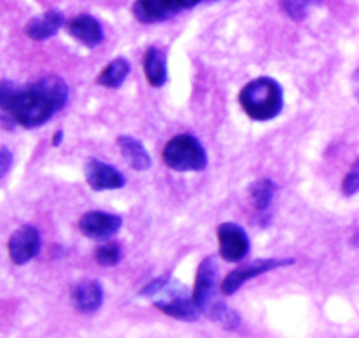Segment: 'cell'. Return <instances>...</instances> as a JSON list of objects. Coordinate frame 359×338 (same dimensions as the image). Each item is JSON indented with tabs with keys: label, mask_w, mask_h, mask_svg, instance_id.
Instances as JSON below:
<instances>
[{
	"label": "cell",
	"mask_w": 359,
	"mask_h": 338,
	"mask_svg": "<svg viewBox=\"0 0 359 338\" xmlns=\"http://www.w3.org/2000/svg\"><path fill=\"white\" fill-rule=\"evenodd\" d=\"M69 100V86L58 76H48L25 88L4 81L0 86L2 123L7 130L14 125L37 128L62 111Z\"/></svg>",
	"instance_id": "6da1fadb"
},
{
	"label": "cell",
	"mask_w": 359,
	"mask_h": 338,
	"mask_svg": "<svg viewBox=\"0 0 359 338\" xmlns=\"http://www.w3.org/2000/svg\"><path fill=\"white\" fill-rule=\"evenodd\" d=\"M238 104L255 121H270L277 118L284 107L283 88L272 77H258L242 88Z\"/></svg>",
	"instance_id": "7a4b0ae2"
},
{
	"label": "cell",
	"mask_w": 359,
	"mask_h": 338,
	"mask_svg": "<svg viewBox=\"0 0 359 338\" xmlns=\"http://www.w3.org/2000/svg\"><path fill=\"white\" fill-rule=\"evenodd\" d=\"M165 165L175 172H198L207 167V153L198 139L189 133L175 135L165 144L161 153Z\"/></svg>",
	"instance_id": "3957f363"
},
{
	"label": "cell",
	"mask_w": 359,
	"mask_h": 338,
	"mask_svg": "<svg viewBox=\"0 0 359 338\" xmlns=\"http://www.w3.org/2000/svg\"><path fill=\"white\" fill-rule=\"evenodd\" d=\"M294 259L293 258H284V259H276V258H270V259H256V262L248 263L244 266H238V269L231 270L224 280L221 283V293L224 297H230L233 295L238 288L244 286L248 280L255 279V277L263 276V273L270 272V270H276V269H283V266H290L293 265Z\"/></svg>",
	"instance_id": "277c9868"
},
{
	"label": "cell",
	"mask_w": 359,
	"mask_h": 338,
	"mask_svg": "<svg viewBox=\"0 0 359 338\" xmlns=\"http://www.w3.org/2000/svg\"><path fill=\"white\" fill-rule=\"evenodd\" d=\"M41 249V234L37 228L23 224L18 228L7 241V252L14 265H25L39 255Z\"/></svg>",
	"instance_id": "5b68a950"
},
{
	"label": "cell",
	"mask_w": 359,
	"mask_h": 338,
	"mask_svg": "<svg viewBox=\"0 0 359 338\" xmlns=\"http://www.w3.org/2000/svg\"><path fill=\"white\" fill-rule=\"evenodd\" d=\"M219 256L228 263H238L248 256L249 237L238 224L223 223L217 228Z\"/></svg>",
	"instance_id": "8992f818"
},
{
	"label": "cell",
	"mask_w": 359,
	"mask_h": 338,
	"mask_svg": "<svg viewBox=\"0 0 359 338\" xmlns=\"http://www.w3.org/2000/svg\"><path fill=\"white\" fill-rule=\"evenodd\" d=\"M217 263L214 256H207L200 262L198 270L195 277V288H193V302L200 312L207 307L212 300H216V288H217Z\"/></svg>",
	"instance_id": "52a82bcc"
},
{
	"label": "cell",
	"mask_w": 359,
	"mask_h": 338,
	"mask_svg": "<svg viewBox=\"0 0 359 338\" xmlns=\"http://www.w3.org/2000/svg\"><path fill=\"white\" fill-rule=\"evenodd\" d=\"M123 219L118 214L100 212V210H91L86 212L79 219V231L88 238L93 241H107V238L114 237L121 228Z\"/></svg>",
	"instance_id": "ba28073f"
},
{
	"label": "cell",
	"mask_w": 359,
	"mask_h": 338,
	"mask_svg": "<svg viewBox=\"0 0 359 338\" xmlns=\"http://www.w3.org/2000/svg\"><path fill=\"white\" fill-rule=\"evenodd\" d=\"M86 182L93 191H105V189H121L126 184V179L118 168L104 163L97 158H90L84 167Z\"/></svg>",
	"instance_id": "9c48e42d"
},
{
	"label": "cell",
	"mask_w": 359,
	"mask_h": 338,
	"mask_svg": "<svg viewBox=\"0 0 359 338\" xmlns=\"http://www.w3.org/2000/svg\"><path fill=\"white\" fill-rule=\"evenodd\" d=\"M154 307L163 312V314L170 316V318L186 323L196 321L200 316V309L193 302V297H186L184 290L181 291L179 288L174 286V280L170 283V297L163 298V300H156Z\"/></svg>",
	"instance_id": "30bf717a"
},
{
	"label": "cell",
	"mask_w": 359,
	"mask_h": 338,
	"mask_svg": "<svg viewBox=\"0 0 359 338\" xmlns=\"http://www.w3.org/2000/svg\"><path fill=\"white\" fill-rule=\"evenodd\" d=\"M181 9L175 0H135L132 13L140 23H161L177 14Z\"/></svg>",
	"instance_id": "8fae6325"
},
{
	"label": "cell",
	"mask_w": 359,
	"mask_h": 338,
	"mask_svg": "<svg viewBox=\"0 0 359 338\" xmlns=\"http://www.w3.org/2000/svg\"><path fill=\"white\" fill-rule=\"evenodd\" d=\"M67 32L86 48H97L104 41L102 25L90 14H79L67 23Z\"/></svg>",
	"instance_id": "7c38bea8"
},
{
	"label": "cell",
	"mask_w": 359,
	"mask_h": 338,
	"mask_svg": "<svg viewBox=\"0 0 359 338\" xmlns=\"http://www.w3.org/2000/svg\"><path fill=\"white\" fill-rule=\"evenodd\" d=\"M74 307L83 314H93L104 304V290L100 283L93 279L81 280L72 291Z\"/></svg>",
	"instance_id": "4fadbf2b"
},
{
	"label": "cell",
	"mask_w": 359,
	"mask_h": 338,
	"mask_svg": "<svg viewBox=\"0 0 359 338\" xmlns=\"http://www.w3.org/2000/svg\"><path fill=\"white\" fill-rule=\"evenodd\" d=\"M63 25V14L60 11H46L41 16H35L25 25V34L32 41H46L51 39L53 35L58 34V30Z\"/></svg>",
	"instance_id": "5bb4252c"
},
{
	"label": "cell",
	"mask_w": 359,
	"mask_h": 338,
	"mask_svg": "<svg viewBox=\"0 0 359 338\" xmlns=\"http://www.w3.org/2000/svg\"><path fill=\"white\" fill-rule=\"evenodd\" d=\"M118 147L133 170L144 172L151 167L149 153H147L146 147H144L142 144H140V140H137L135 137L119 135Z\"/></svg>",
	"instance_id": "9a60e30c"
},
{
	"label": "cell",
	"mask_w": 359,
	"mask_h": 338,
	"mask_svg": "<svg viewBox=\"0 0 359 338\" xmlns=\"http://www.w3.org/2000/svg\"><path fill=\"white\" fill-rule=\"evenodd\" d=\"M144 74L151 86L154 88H160L167 83V56L161 49L154 46L147 48L144 55Z\"/></svg>",
	"instance_id": "2e32d148"
},
{
	"label": "cell",
	"mask_w": 359,
	"mask_h": 338,
	"mask_svg": "<svg viewBox=\"0 0 359 338\" xmlns=\"http://www.w3.org/2000/svg\"><path fill=\"white\" fill-rule=\"evenodd\" d=\"M130 74V63L126 58L119 56V58L112 60L104 67L100 76L97 77V83L105 88H119Z\"/></svg>",
	"instance_id": "e0dca14e"
},
{
	"label": "cell",
	"mask_w": 359,
	"mask_h": 338,
	"mask_svg": "<svg viewBox=\"0 0 359 338\" xmlns=\"http://www.w3.org/2000/svg\"><path fill=\"white\" fill-rule=\"evenodd\" d=\"M202 314L207 316L209 319H212V321L219 323V325L226 330H235L241 325V316L235 311H231V309L228 307V305H224L223 302L217 300V298L210 302V304L203 309Z\"/></svg>",
	"instance_id": "ac0fdd59"
},
{
	"label": "cell",
	"mask_w": 359,
	"mask_h": 338,
	"mask_svg": "<svg viewBox=\"0 0 359 338\" xmlns=\"http://www.w3.org/2000/svg\"><path fill=\"white\" fill-rule=\"evenodd\" d=\"M276 184L270 179H259L249 186V195H251V200L258 212H265L269 209L273 195H276Z\"/></svg>",
	"instance_id": "d6986e66"
},
{
	"label": "cell",
	"mask_w": 359,
	"mask_h": 338,
	"mask_svg": "<svg viewBox=\"0 0 359 338\" xmlns=\"http://www.w3.org/2000/svg\"><path fill=\"white\" fill-rule=\"evenodd\" d=\"M95 262L102 266H116L121 262V248L116 242H107L95 251Z\"/></svg>",
	"instance_id": "ffe728a7"
},
{
	"label": "cell",
	"mask_w": 359,
	"mask_h": 338,
	"mask_svg": "<svg viewBox=\"0 0 359 338\" xmlns=\"http://www.w3.org/2000/svg\"><path fill=\"white\" fill-rule=\"evenodd\" d=\"M319 0H280V9L291 18V20H304L312 6H318Z\"/></svg>",
	"instance_id": "44dd1931"
},
{
	"label": "cell",
	"mask_w": 359,
	"mask_h": 338,
	"mask_svg": "<svg viewBox=\"0 0 359 338\" xmlns=\"http://www.w3.org/2000/svg\"><path fill=\"white\" fill-rule=\"evenodd\" d=\"M342 193L346 196H353L359 193V160L354 161L353 168H351V172L344 179Z\"/></svg>",
	"instance_id": "7402d4cb"
},
{
	"label": "cell",
	"mask_w": 359,
	"mask_h": 338,
	"mask_svg": "<svg viewBox=\"0 0 359 338\" xmlns=\"http://www.w3.org/2000/svg\"><path fill=\"white\" fill-rule=\"evenodd\" d=\"M0 161H2V165H0V177H6V174L11 168V163H13V154H11V151L6 146L0 147Z\"/></svg>",
	"instance_id": "603a6c76"
},
{
	"label": "cell",
	"mask_w": 359,
	"mask_h": 338,
	"mask_svg": "<svg viewBox=\"0 0 359 338\" xmlns=\"http://www.w3.org/2000/svg\"><path fill=\"white\" fill-rule=\"evenodd\" d=\"M175 2L179 4L181 9H191V7H195L196 4H200L202 0H175Z\"/></svg>",
	"instance_id": "cb8c5ba5"
},
{
	"label": "cell",
	"mask_w": 359,
	"mask_h": 338,
	"mask_svg": "<svg viewBox=\"0 0 359 338\" xmlns=\"http://www.w3.org/2000/svg\"><path fill=\"white\" fill-rule=\"evenodd\" d=\"M353 86H354V93H356L358 100H359V69L354 72V77H353Z\"/></svg>",
	"instance_id": "d4e9b609"
},
{
	"label": "cell",
	"mask_w": 359,
	"mask_h": 338,
	"mask_svg": "<svg viewBox=\"0 0 359 338\" xmlns=\"http://www.w3.org/2000/svg\"><path fill=\"white\" fill-rule=\"evenodd\" d=\"M62 139H63V132L62 130H58V132L55 133V135H53V147H56V146H60V144H62Z\"/></svg>",
	"instance_id": "484cf974"
}]
</instances>
